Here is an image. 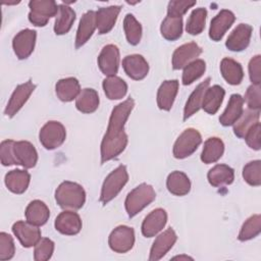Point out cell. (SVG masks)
I'll list each match as a JSON object with an SVG mask.
<instances>
[{
	"label": "cell",
	"mask_w": 261,
	"mask_h": 261,
	"mask_svg": "<svg viewBox=\"0 0 261 261\" xmlns=\"http://www.w3.org/2000/svg\"><path fill=\"white\" fill-rule=\"evenodd\" d=\"M55 200L63 209H81L86 202V193L83 187L73 181L61 182L55 191Z\"/></svg>",
	"instance_id": "6da1fadb"
},
{
	"label": "cell",
	"mask_w": 261,
	"mask_h": 261,
	"mask_svg": "<svg viewBox=\"0 0 261 261\" xmlns=\"http://www.w3.org/2000/svg\"><path fill=\"white\" fill-rule=\"evenodd\" d=\"M127 145V135L124 129L107 126L101 143V163L117 157Z\"/></svg>",
	"instance_id": "7a4b0ae2"
},
{
	"label": "cell",
	"mask_w": 261,
	"mask_h": 261,
	"mask_svg": "<svg viewBox=\"0 0 261 261\" xmlns=\"http://www.w3.org/2000/svg\"><path fill=\"white\" fill-rule=\"evenodd\" d=\"M156 198V193L152 186L141 184L136 187L126 196L124 206L127 215L132 218L141 212L145 207L151 204Z\"/></svg>",
	"instance_id": "3957f363"
},
{
	"label": "cell",
	"mask_w": 261,
	"mask_h": 261,
	"mask_svg": "<svg viewBox=\"0 0 261 261\" xmlns=\"http://www.w3.org/2000/svg\"><path fill=\"white\" fill-rule=\"evenodd\" d=\"M128 180V173L124 165H119L105 178L100 195V201L106 205L114 199Z\"/></svg>",
	"instance_id": "277c9868"
},
{
	"label": "cell",
	"mask_w": 261,
	"mask_h": 261,
	"mask_svg": "<svg viewBox=\"0 0 261 261\" xmlns=\"http://www.w3.org/2000/svg\"><path fill=\"white\" fill-rule=\"evenodd\" d=\"M29 7V20L36 27H44L51 17L57 15L59 5L53 0H32Z\"/></svg>",
	"instance_id": "5b68a950"
},
{
	"label": "cell",
	"mask_w": 261,
	"mask_h": 261,
	"mask_svg": "<svg viewBox=\"0 0 261 261\" xmlns=\"http://www.w3.org/2000/svg\"><path fill=\"white\" fill-rule=\"evenodd\" d=\"M202 143L200 133L195 128L185 129L173 145V156L177 159H184L191 156Z\"/></svg>",
	"instance_id": "8992f818"
},
{
	"label": "cell",
	"mask_w": 261,
	"mask_h": 261,
	"mask_svg": "<svg viewBox=\"0 0 261 261\" xmlns=\"http://www.w3.org/2000/svg\"><path fill=\"white\" fill-rule=\"evenodd\" d=\"M66 138V130L62 123L50 120L41 128L39 139L43 147L47 150H53L63 144Z\"/></svg>",
	"instance_id": "52a82bcc"
},
{
	"label": "cell",
	"mask_w": 261,
	"mask_h": 261,
	"mask_svg": "<svg viewBox=\"0 0 261 261\" xmlns=\"http://www.w3.org/2000/svg\"><path fill=\"white\" fill-rule=\"evenodd\" d=\"M108 244L110 249L116 253L128 252L135 244L134 229L126 225L115 227L109 234Z\"/></svg>",
	"instance_id": "ba28073f"
},
{
	"label": "cell",
	"mask_w": 261,
	"mask_h": 261,
	"mask_svg": "<svg viewBox=\"0 0 261 261\" xmlns=\"http://www.w3.org/2000/svg\"><path fill=\"white\" fill-rule=\"evenodd\" d=\"M35 89H36V85L33 84L31 80H29L28 82L21 85H18L13 91L7 103V106L4 110V114L8 117L14 116L20 110V108L25 104V102L29 100L30 96L32 95Z\"/></svg>",
	"instance_id": "9c48e42d"
},
{
	"label": "cell",
	"mask_w": 261,
	"mask_h": 261,
	"mask_svg": "<svg viewBox=\"0 0 261 261\" xmlns=\"http://www.w3.org/2000/svg\"><path fill=\"white\" fill-rule=\"evenodd\" d=\"M98 65L102 73L106 76H112L117 73L119 66V50L116 45L109 44L103 47L98 56Z\"/></svg>",
	"instance_id": "30bf717a"
},
{
	"label": "cell",
	"mask_w": 261,
	"mask_h": 261,
	"mask_svg": "<svg viewBox=\"0 0 261 261\" xmlns=\"http://www.w3.org/2000/svg\"><path fill=\"white\" fill-rule=\"evenodd\" d=\"M37 34L35 31L25 29L17 33L12 41V47L18 59L28 58L34 51Z\"/></svg>",
	"instance_id": "8fae6325"
},
{
	"label": "cell",
	"mask_w": 261,
	"mask_h": 261,
	"mask_svg": "<svg viewBox=\"0 0 261 261\" xmlns=\"http://www.w3.org/2000/svg\"><path fill=\"white\" fill-rule=\"evenodd\" d=\"M12 231L24 248L35 246L41 240V230L28 221H16L12 225Z\"/></svg>",
	"instance_id": "7c38bea8"
},
{
	"label": "cell",
	"mask_w": 261,
	"mask_h": 261,
	"mask_svg": "<svg viewBox=\"0 0 261 261\" xmlns=\"http://www.w3.org/2000/svg\"><path fill=\"white\" fill-rule=\"evenodd\" d=\"M177 240L176 233L172 228H167L165 231L160 233L154 241L150 250V261L160 260L175 244Z\"/></svg>",
	"instance_id": "4fadbf2b"
},
{
	"label": "cell",
	"mask_w": 261,
	"mask_h": 261,
	"mask_svg": "<svg viewBox=\"0 0 261 261\" xmlns=\"http://www.w3.org/2000/svg\"><path fill=\"white\" fill-rule=\"evenodd\" d=\"M252 27L247 23H240L228 36L225 46L228 50L240 52L245 50L250 43L252 35Z\"/></svg>",
	"instance_id": "5bb4252c"
},
{
	"label": "cell",
	"mask_w": 261,
	"mask_h": 261,
	"mask_svg": "<svg viewBox=\"0 0 261 261\" xmlns=\"http://www.w3.org/2000/svg\"><path fill=\"white\" fill-rule=\"evenodd\" d=\"M234 19L236 16L230 10L223 9L220 12H218L217 15H215L211 20L209 29L210 39L215 42L220 41L223 38L226 31L231 27Z\"/></svg>",
	"instance_id": "9a60e30c"
},
{
	"label": "cell",
	"mask_w": 261,
	"mask_h": 261,
	"mask_svg": "<svg viewBox=\"0 0 261 261\" xmlns=\"http://www.w3.org/2000/svg\"><path fill=\"white\" fill-rule=\"evenodd\" d=\"M55 228L62 234L73 236L81 231L82 220L77 213L73 211H63L55 219Z\"/></svg>",
	"instance_id": "2e32d148"
},
{
	"label": "cell",
	"mask_w": 261,
	"mask_h": 261,
	"mask_svg": "<svg viewBox=\"0 0 261 261\" xmlns=\"http://www.w3.org/2000/svg\"><path fill=\"white\" fill-rule=\"evenodd\" d=\"M167 222V213L164 209L157 208L151 211L144 219L142 223V233L146 238H152L156 236Z\"/></svg>",
	"instance_id": "e0dca14e"
},
{
	"label": "cell",
	"mask_w": 261,
	"mask_h": 261,
	"mask_svg": "<svg viewBox=\"0 0 261 261\" xmlns=\"http://www.w3.org/2000/svg\"><path fill=\"white\" fill-rule=\"evenodd\" d=\"M122 67L125 73L133 80H143L149 72L147 60L139 54L127 55L122 60Z\"/></svg>",
	"instance_id": "ac0fdd59"
},
{
	"label": "cell",
	"mask_w": 261,
	"mask_h": 261,
	"mask_svg": "<svg viewBox=\"0 0 261 261\" xmlns=\"http://www.w3.org/2000/svg\"><path fill=\"white\" fill-rule=\"evenodd\" d=\"M202 53L201 47L195 42H190L179 46L172 54L173 69H180L187 66L192 60Z\"/></svg>",
	"instance_id": "d6986e66"
},
{
	"label": "cell",
	"mask_w": 261,
	"mask_h": 261,
	"mask_svg": "<svg viewBox=\"0 0 261 261\" xmlns=\"http://www.w3.org/2000/svg\"><path fill=\"white\" fill-rule=\"evenodd\" d=\"M121 7L118 5L101 7L96 11V28L100 35L109 33L114 27Z\"/></svg>",
	"instance_id": "ffe728a7"
},
{
	"label": "cell",
	"mask_w": 261,
	"mask_h": 261,
	"mask_svg": "<svg viewBox=\"0 0 261 261\" xmlns=\"http://www.w3.org/2000/svg\"><path fill=\"white\" fill-rule=\"evenodd\" d=\"M13 151L17 163L24 168H33L38 161V153L33 144L28 141L14 142Z\"/></svg>",
	"instance_id": "44dd1931"
},
{
	"label": "cell",
	"mask_w": 261,
	"mask_h": 261,
	"mask_svg": "<svg viewBox=\"0 0 261 261\" xmlns=\"http://www.w3.org/2000/svg\"><path fill=\"white\" fill-rule=\"evenodd\" d=\"M178 91V81H164L157 92V105L161 110L168 111L171 109Z\"/></svg>",
	"instance_id": "7402d4cb"
},
{
	"label": "cell",
	"mask_w": 261,
	"mask_h": 261,
	"mask_svg": "<svg viewBox=\"0 0 261 261\" xmlns=\"http://www.w3.org/2000/svg\"><path fill=\"white\" fill-rule=\"evenodd\" d=\"M96 30V12L93 10L87 11L81 18L76 37H75V48H80L85 45L92 37Z\"/></svg>",
	"instance_id": "603a6c76"
},
{
	"label": "cell",
	"mask_w": 261,
	"mask_h": 261,
	"mask_svg": "<svg viewBox=\"0 0 261 261\" xmlns=\"http://www.w3.org/2000/svg\"><path fill=\"white\" fill-rule=\"evenodd\" d=\"M244 99L239 94H232L229 98L228 104L219 117V121L223 126H229L232 125L242 115L244 109Z\"/></svg>",
	"instance_id": "cb8c5ba5"
},
{
	"label": "cell",
	"mask_w": 261,
	"mask_h": 261,
	"mask_svg": "<svg viewBox=\"0 0 261 261\" xmlns=\"http://www.w3.org/2000/svg\"><path fill=\"white\" fill-rule=\"evenodd\" d=\"M31 175L27 170L13 169L6 173L5 185L7 189L14 194H22L27 191L30 185Z\"/></svg>",
	"instance_id": "d4e9b609"
},
{
	"label": "cell",
	"mask_w": 261,
	"mask_h": 261,
	"mask_svg": "<svg viewBox=\"0 0 261 261\" xmlns=\"http://www.w3.org/2000/svg\"><path fill=\"white\" fill-rule=\"evenodd\" d=\"M50 216V211L47 205L40 201V200H34L32 201L27 209H25V219L28 222L41 226L47 222Z\"/></svg>",
	"instance_id": "484cf974"
},
{
	"label": "cell",
	"mask_w": 261,
	"mask_h": 261,
	"mask_svg": "<svg viewBox=\"0 0 261 261\" xmlns=\"http://www.w3.org/2000/svg\"><path fill=\"white\" fill-rule=\"evenodd\" d=\"M224 95L225 91L218 85H214L208 88L204 94L201 107L205 112L209 114H215L222 104Z\"/></svg>",
	"instance_id": "4316f807"
},
{
	"label": "cell",
	"mask_w": 261,
	"mask_h": 261,
	"mask_svg": "<svg viewBox=\"0 0 261 261\" xmlns=\"http://www.w3.org/2000/svg\"><path fill=\"white\" fill-rule=\"evenodd\" d=\"M209 84H210V77H207L204 82L199 84L198 87L190 95L184 109V120H187L189 117H191L201 108L203 97L206 90L209 87Z\"/></svg>",
	"instance_id": "83f0119b"
},
{
	"label": "cell",
	"mask_w": 261,
	"mask_h": 261,
	"mask_svg": "<svg viewBox=\"0 0 261 261\" xmlns=\"http://www.w3.org/2000/svg\"><path fill=\"white\" fill-rule=\"evenodd\" d=\"M55 91L57 97L63 102H70L76 99L81 93L80 83L75 77L61 79L56 83Z\"/></svg>",
	"instance_id": "f1b7e54d"
},
{
	"label": "cell",
	"mask_w": 261,
	"mask_h": 261,
	"mask_svg": "<svg viewBox=\"0 0 261 261\" xmlns=\"http://www.w3.org/2000/svg\"><path fill=\"white\" fill-rule=\"evenodd\" d=\"M207 178L209 184L216 188L230 185L234 179V171L226 164H217L208 171Z\"/></svg>",
	"instance_id": "f546056e"
},
{
	"label": "cell",
	"mask_w": 261,
	"mask_h": 261,
	"mask_svg": "<svg viewBox=\"0 0 261 261\" xmlns=\"http://www.w3.org/2000/svg\"><path fill=\"white\" fill-rule=\"evenodd\" d=\"M166 187L169 193L175 196H185L191 190V181L182 171H172L166 179Z\"/></svg>",
	"instance_id": "4dcf8cb0"
},
{
	"label": "cell",
	"mask_w": 261,
	"mask_h": 261,
	"mask_svg": "<svg viewBox=\"0 0 261 261\" xmlns=\"http://www.w3.org/2000/svg\"><path fill=\"white\" fill-rule=\"evenodd\" d=\"M220 71L223 79L229 85H240L244 77V71L242 65L231 59V58H223L220 63Z\"/></svg>",
	"instance_id": "1f68e13d"
},
{
	"label": "cell",
	"mask_w": 261,
	"mask_h": 261,
	"mask_svg": "<svg viewBox=\"0 0 261 261\" xmlns=\"http://www.w3.org/2000/svg\"><path fill=\"white\" fill-rule=\"evenodd\" d=\"M224 152V144L223 142L216 137L209 138L205 141L203 151L201 154V160L206 163H214L220 159Z\"/></svg>",
	"instance_id": "d6a6232c"
},
{
	"label": "cell",
	"mask_w": 261,
	"mask_h": 261,
	"mask_svg": "<svg viewBox=\"0 0 261 261\" xmlns=\"http://www.w3.org/2000/svg\"><path fill=\"white\" fill-rule=\"evenodd\" d=\"M75 19V12L67 5L60 4L55 19L54 32L56 35H64L69 32Z\"/></svg>",
	"instance_id": "836d02e7"
},
{
	"label": "cell",
	"mask_w": 261,
	"mask_h": 261,
	"mask_svg": "<svg viewBox=\"0 0 261 261\" xmlns=\"http://www.w3.org/2000/svg\"><path fill=\"white\" fill-rule=\"evenodd\" d=\"M99 106V96L94 89L86 88L81 91L75 100V107L83 113H92Z\"/></svg>",
	"instance_id": "e575fe53"
},
{
	"label": "cell",
	"mask_w": 261,
	"mask_h": 261,
	"mask_svg": "<svg viewBox=\"0 0 261 261\" xmlns=\"http://www.w3.org/2000/svg\"><path fill=\"white\" fill-rule=\"evenodd\" d=\"M103 90L106 97L110 100H119L123 98L127 92L126 83L119 76H107L103 81Z\"/></svg>",
	"instance_id": "d590c367"
},
{
	"label": "cell",
	"mask_w": 261,
	"mask_h": 261,
	"mask_svg": "<svg viewBox=\"0 0 261 261\" xmlns=\"http://www.w3.org/2000/svg\"><path fill=\"white\" fill-rule=\"evenodd\" d=\"M260 110L247 109L243 111L240 118L233 123V133L239 138H244L252 125L259 122Z\"/></svg>",
	"instance_id": "8d00e7d4"
},
{
	"label": "cell",
	"mask_w": 261,
	"mask_h": 261,
	"mask_svg": "<svg viewBox=\"0 0 261 261\" xmlns=\"http://www.w3.org/2000/svg\"><path fill=\"white\" fill-rule=\"evenodd\" d=\"M161 35L168 41H175L182 34V18L166 16L160 27Z\"/></svg>",
	"instance_id": "74e56055"
},
{
	"label": "cell",
	"mask_w": 261,
	"mask_h": 261,
	"mask_svg": "<svg viewBox=\"0 0 261 261\" xmlns=\"http://www.w3.org/2000/svg\"><path fill=\"white\" fill-rule=\"evenodd\" d=\"M123 30L127 42L130 45H138L142 38V25L130 13H127L123 19Z\"/></svg>",
	"instance_id": "f35d334b"
},
{
	"label": "cell",
	"mask_w": 261,
	"mask_h": 261,
	"mask_svg": "<svg viewBox=\"0 0 261 261\" xmlns=\"http://www.w3.org/2000/svg\"><path fill=\"white\" fill-rule=\"evenodd\" d=\"M207 17V10L203 7L196 8L192 11L188 21L186 30L190 35H199L205 29Z\"/></svg>",
	"instance_id": "ab89813d"
},
{
	"label": "cell",
	"mask_w": 261,
	"mask_h": 261,
	"mask_svg": "<svg viewBox=\"0 0 261 261\" xmlns=\"http://www.w3.org/2000/svg\"><path fill=\"white\" fill-rule=\"evenodd\" d=\"M206 70V63L202 59H196L190 62L187 66L184 67L182 71V84L185 86L193 84L196 80L201 77Z\"/></svg>",
	"instance_id": "60d3db41"
},
{
	"label": "cell",
	"mask_w": 261,
	"mask_h": 261,
	"mask_svg": "<svg viewBox=\"0 0 261 261\" xmlns=\"http://www.w3.org/2000/svg\"><path fill=\"white\" fill-rule=\"evenodd\" d=\"M261 231V217L259 214L252 215L243 224L238 239L242 242L249 241L257 237Z\"/></svg>",
	"instance_id": "b9f144b4"
},
{
	"label": "cell",
	"mask_w": 261,
	"mask_h": 261,
	"mask_svg": "<svg viewBox=\"0 0 261 261\" xmlns=\"http://www.w3.org/2000/svg\"><path fill=\"white\" fill-rule=\"evenodd\" d=\"M243 177L250 186L258 187L261 185V161L254 160L247 163L243 168Z\"/></svg>",
	"instance_id": "7bdbcfd3"
},
{
	"label": "cell",
	"mask_w": 261,
	"mask_h": 261,
	"mask_svg": "<svg viewBox=\"0 0 261 261\" xmlns=\"http://www.w3.org/2000/svg\"><path fill=\"white\" fill-rule=\"evenodd\" d=\"M54 252V243L47 238L41 240L35 245L34 259L36 261H47L52 257Z\"/></svg>",
	"instance_id": "ee69618b"
},
{
	"label": "cell",
	"mask_w": 261,
	"mask_h": 261,
	"mask_svg": "<svg viewBox=\"0 0 261 261\" xmlns=\"http://www.w3.org/2000/svg\"><path fill=\"white\" fill-rule=\"evenodd\" d=\"M195 4L196 1L191 0H172L167 6V16L181 17Z\"/></svg>",
	"instance_id": "f6af8a7d"
},
{
	"label": "cell",
	"mask_w": 261,
	"mask_h": 261,
	"mask_svg": "<svg viewBox=\"0 0 261 261\" xmlns=\"http://www.w3.org/2000/svg\"><path fill=\"white\" fill-rule=\"evenodd\" d=\"M14 142L15 141L13 140H5L0 145V159L2 165L4 166L18 164L13 151Z\"/></svg>",
	"instance_id": "bcb514c9"
},
{
	"label": "cell",
	"mask_w": 261,
	"mask_h": 261,
	"mask_svg": "<svg viewBox=\"0 0 261 261\" xmlns=\"http://www.w3.org/2000/svg\"><path fill=\"white\" fill-rule=\"evenodd\" d=\"M244 101L249 109L260 110L261 108V87L260 85H251L245 94Z\"/></svg>",
	"instance_id": "7dc6e473"
},
{
	"label": "cell",
	"mask_w": 261,
	"mask_h": 261,
	"mask_svg": "<svg viewBox=\"0 0 261 261\" xmlns=\"http://www.w3.org/2000/svg\"><path fill=\"white\" fill-rule=\"evenodd\" d=\"M15 248L13 239L6 232H0V260H9L14 256Z\"/></svg>",
	"instance_id": "c3c4849f"
},
{
	"label": "cell",
	"mask_w": 261,
	"mask_h": 261,
	"mask_svg": "<svg viewBox=\"0 0 261 261\" xmlns=\"http://www.w3.org/2000/svg\"><path fill=\"white\" fill-rule=\"evenodd\" d=\"M247 145L254 150H260L261 148V124L260 122L255 123L245 135Z\"/></svg>",
	"instance_id": "681fc988"
},
{
	"label": "cell",
	"mask_w": 261,
	"mask_h": 261,
	"mask_svg": "<svg viewBox=\"0 0 261 261\" xmlns=\"http://www.w3.org/2000/svg\"><path fill=\"white\" fill-rule=\"evenodd\" d=\"M249 76L253 85L261 84V56H254L249 62Z\"/></svg>",
	"instance_id": "f907efd6"
},
{
	"label": "cell",
	"mask_w": 261,
	"mask_h": 261,
	"mask_svg": "<svg viewBox=\"0 0 261 261\" xmlns=\"http://www.w3.org/2000/svg\"><path fill=\"white\" fill-rule=\"evenodd\" d=\"M173 259H186V260L190 259V260H193V258H191V257H189V256H184V255H181V256H175V257H173Z\"/></svg>",
	"instance_id": "816d5d0a"
}]
</instances>
